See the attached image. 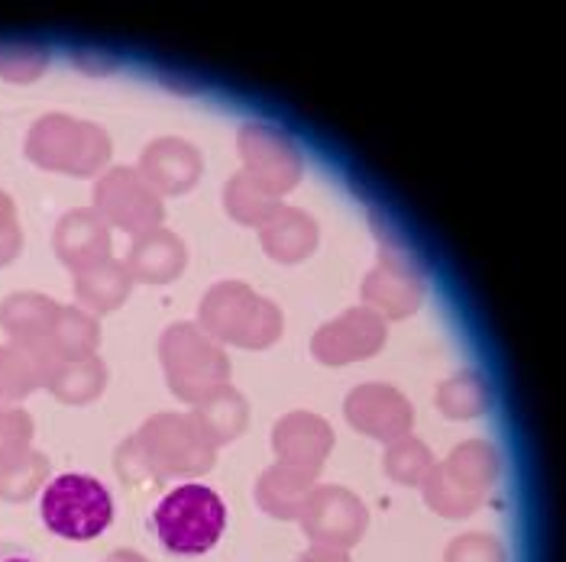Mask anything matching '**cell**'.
Masks as SVG:
<instances>
[{
	"instance_id": "1",
	"label": "cell",
	"mask_w": 566,
	"mask_h": 562,
	"mask_svg": "<svg viewBox=\"0 0 566 562\" xmlns=\"http://www.w3.org/2000/svg\"><path fill=\"white\" fill-rule=\"evenodd\" d=\"M159 543L175 556H201L218 547L227 527V508L208 485H178L153 511Z\"/></svg>"
},
{
	"instance_id": "2",
	"label": "cell",
	"mask_w": 566,
	"mask_h": 562,
	"mask_svg": "<svg viewBox=\"0 0 566 562\" xmlns=\"http://www.w3.org/2000/svg\"><path fill=\"white\" fill-rule=\"evenodd\" d=\"M40 515L55 537L85 543L111 527L114 501H111V491L94 476L65 473V476L52 478V485H45Z\"/></svg>"
},
{
	"instance_id": "3",
	"label": "cell",
	"mask_w": 566,
	"mask_h": 562,
	"mask_svg": "<svg viewBox=\"0 0 566 562\" xmlns=\"http://www.w3.org/2000/svg\"><path fill=\"white\" fill-rule=\"evenodd\" d=\"M305 527L307 533L327 547H349L363 537L366 527V508L337 488H324L305 501Z\"/></svg>"
},
{
	"instance_id": "4",
	"label": "cell",
	"mask_w": 566,
	"mask_h": 562,
	"mask_svg": "<svg viewBox=\"0 0 566 562\" xmlns=\"http://www.w3.org/2000/svg\"><path fill=\"white\" fill-rule=\"evenodd\" d=\"M275 446H279L282 459H289L292 469L314 476L331 449V433L314 417H289L279 424Z\"/></svg>"
},
{
	"instance_id": "5",
	"label": "cell",
	"mask_w": 566,
	"mask_h": 562,
	"mask_svg": "<svg viewBox=\"0 0 566 562\" xmlns=\"http://www.w3.org/2000/svg\"><path fill=\"white\" fill-rule=\"evenodd\" d=\"M349 421L366 431L369 436L379 439H395L408 431L411 414L405 407V401L389 391H356L349 397Z\"/></svg>"
},
{
	"instance_id": "6",
	"label": "cell",
	"mask_w": 566,
	"mask_h": 562,
	"mask_svg": "<svg viewBox=\"0 0 566 562\" xmlns=\"http://www.w3.org/2000/svg\"><path fill=\"white\" fill-rule=\"evenodd\" d=\"M256 498L262 501V508L275 518H298L305 511L307 495V476L292 469V466H279V469H269L262 476L260 488H256Z\"/></svg>"
},
{
	"instance_id": "7",
	"label": "cell",
	"mask_w": 566,
	"mask_h": 562,
	"mask_svg": "<svg viewBox=\"0 0 566 562\" xmlns=\"http://www.w3.org/2000/svg\"><path fill=\"white\" fill-rule=\"evenodd\" d=\"M428 466H431L428 449H424L421 443H411V439L398 443L392 453L386 456V469H389L398 481H405V485L421 481L424 473H428Z\"/></svg>"
},
{
	"instance_id": "8",
	"label": "cell",
	"mask_w": 566,
	"mask_h": 562,
	"mask_svg": "<svg viewBox=\"0 0 566 562\" xmlns=\"http://www.w3.org/2000/svg\"><path fill=\"white\" fill-rule=\"evenodd\" d=\"M447 562H502V550L495 540L473 533V537H463L450 547Z\"/></svg>"
},
{
	"instance_id": "9",
	"label": "cell",
	"mask_w": 566,
	"mask_h": 562,
	"mask_svg": "<svg viewBox=\"0 0 566 562\" xmlns=\"http://www.w3.org/2000/svg\"><path fill=\"white\" fill-rule=\"evenodd\" d=\"M0 562H40L20 543H0Z\"/></svg>"
},
{
	"instance_id": "10",
	"label": "cell",
	"mask_w": 566,
	"mask_h": 562,
	"mask_svg": "<svg viewBox=\"0 0 566 562\" xmlns=\"http://www.w3.org/2000/svg\"><path fill=\"white\" fill-rule=\"evenodd\" d=\"M302 562H347L337 550H314V553H307Z\"/></svg>"
}]
</instances>
